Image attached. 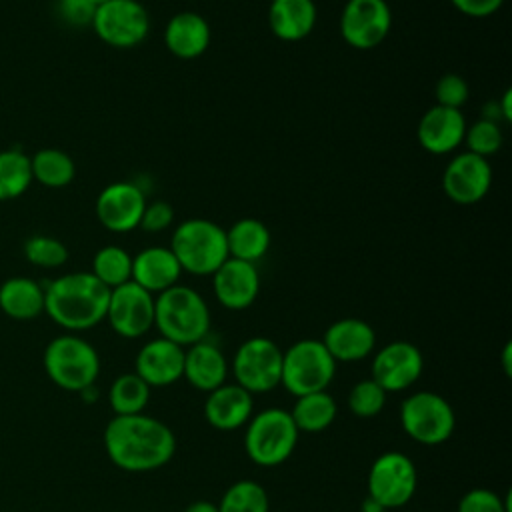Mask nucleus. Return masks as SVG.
I'll use <instances>...</instances> for the list:
<instances>
[{"label":"nucleus","mask_w":512,"mask_h":512,"mask_svg":"<svg viewBox=\"0 0 512 512\" xmlns=\"http://www.w3.org/2000/svg\"><path fill=\"white\" fill-rule=\"evenodd\" d=\"M288 412L298 432L318 434V432H324L336 420L338 406L328 390H320V392L296 396V402Z\"/></svg>","instance_id":"nucleus-28"},{"label":"nucleus","mask_w":512,"mask_h":512,"mask_svg":"<svg viewBox=\"0 0 512 512\" xmlns=\"http://www.w3.org/2000/svg\"><path fill=\"white\" fill-rule=\"evenodd\" d=\"M230 364L224 352L206 338L184 348L182 378L200 392H212L228 378Z\"/></svg>","instance_id":"nucleus-22"},{"label":"nucleus","mask_w":512,"mask_h":512,"mask_svg":"<svg viewBox=\"0 0 512 512\" xmlns=\"http://www.w3.org/2000/svg\"><path fill=\"white\" fill-rule=\"evenodd\" d=\"M212 292L218 304L228 310L250 308L260 292V272L256 264L228 256L212 274Z\"/></svg>","instance_id":"nucleus-17"},{"label":"nucleus","mask_w":512,"mask_h":512,"mask_svg":"<svg viewBox=\"0 0 512 512\" xmlns=\"http://www.w3.org/2000/svg\"><path fill=\"white\" fill-rule=\"evenodd\" d=\"M272 244V234L268 226L256 218H240L230 228H226L228 256L256 264L262 260Z\"/></svg>","instance_id":"nucleus-27"},{"label":"nucleus","mask_w":512,"mask_h":512,"mask_svg":"<svg viewBox=\"0 0 512 512\" xmlns=\"http://www.w3.org/2000/svg\"><path fill=\"white\" fill-rule=\"evenodd\" d=\"M434 98L438 106L444 108H454V110H462V106L468 102L470 98V86L468 82L454 72H446L436 80L434 86Z\"/></svg>","instance_id":"nucleus-37"},{"label":"nucleus","mask_w":512,"mask_h":512,"mask_svg":"<svg viewBox=\"0 0 512 512\" xmlns=\"http://www.w3.org/2000/svg\"><path fill=\"white\" fill-rule=\"evenodd\" d=\"M24 258L38 268H60L68 260V248L62 240L48 234H32L22 246Z\"/></svg>","instance_id":"nucleus-35"},{"label":"nucleus","mask_w":512,"mask_h":512,"mask_svg":"<svg viewBox=\"0 0 512 512\" xmlns=\"http://www.w3.org/2000/svg\"><path fill=\"white\" fill-rule=\"evenodd\" d=\"M96 36L112 48H134L148 38L150 14L138 0H106L92 18Z\"/></svg>","instance_id":"nucleus-10"},{"label":"nucleus","mask_w":512,"mask_h":512,"mask_svg":"<svg viewBox=\"0 0 512 512\" xmlns=\"http://www.w3.org/2000/svg\"><path fill=\"white\" fill-rule=\"evenodd\" d=\"M386 396L388 394L372 378H364L348 392V410L362 420L374 418L384 410Z\"/></svg>","instance_id":"nucleus-36"},{"label":"nucleus","mask_w":512,"mask_h":512,"mask_svg":"<svg viewBox=\"0 0 512 512\" xmlns=\"http://www.w3.org/2000/svg\"><path fill=\"white\" fill-rule=\"evenodd\" d=\"M456 512H510V504L494 490L472 488L458 500Z\"/></svg>","instance_id":"nucleus-38"},{"label":"nucleus","mask_w":512,"mask_h":512,"mask_svg":"<svg viewBox=\"0 0 512 512\" xmlns=\"http://www.w3.org/2000/svg\"><path fill=\"white\" fill-rule=\"evenodd\" d=\"M212 40L208 20L198 12H178L164 26V46L178 60H194L202 56Z\"/></svg>","instance_id":"nucleus-23"},{"label":"nucleus","mask_w":512,"mask_h":512,"mask_svg":"<svg viewBox=\"0 0 512 512\" xmlns=\"http://www.w3.org/2000/svg\"><path fill=\"white\" fill-rule=\"evenodd\" d=\"M450 4L468 18H488L502 8L504 0H450Z\"/></svg>","instance_id":"nucleus-41"},{"label":"nucleus","mask_w":512,"mask_h":512,"mask_svg":"<svg viewBox=\"0 0 512 512\" xmlns=\"http://www.w3.org/2000/svg\"><path fill=\"white\" fill-rule=\"evenodd\" d=\"M172 222H174L172 204L166 200H154V202H146L138 228H142L144 232H150V234H158V232L168 230L172 226Z\"/></svg>","instance_id":"nucleus-39"},{"label":"nucleus","mask_w":512,"mask_h":512,"mask_svg":"<svg viewBox=\"0 0 512 512\" xmlns=\"http://www.w3.org/2000/svg\"><path fill=\"white\" fill-rule=\"evenodd\" d=\"M492 186L490 160L468 150L454 154L442 172V190L454 204L472 206L486 198Z\"/></svg>","instance_id":"nucleus-14"},{"label":"nucleus","mask_w":512,"mask_h":512,"mask_svg":"<svg viewBox=\"0 0 512 512\" xmlns=\"http://www.w3.org/2000/svg\"><path fill=\"white\" fill-rule=\"evenodd\" d=\"M154 328L182 348L204 340L210 332V310L204 296L186 284L156 294Z\"/></svg>","instance_id":"nucleus-3"},{"label":"nucleus","mask_w":512,"mask_h":512,"mask_svg":"<svg viewBox=\"0 0 512 512\" xmlns=\"http://www.w3.org/2000/svg\"><path fill=\"white\" fill-rule=\"evenodd\" d=\"M184 348L162 336L148 340L134 358V372L150 388H166L182 378Z\"/></svg>","instance_id":"nucleus-19"},{"label":"nucleus","mask_w":512,"mask_h":512,"mask_svg":"<svg viewBox=\"0 0 512 512\" xmlns=\"http://www.w3.org/2000/svg\"><path fill=\"white\" fill-rule=\"evenodd\" d=\"M340 36L356 50L380 46L392 28V10L386 0H346L340 12Z\"/></svg>","instance_id":"nucleus-12"},{"label":"nucleus","mask_w":512,"mask_h":512,"mask_svg":"<svg viewBox=\"0 0 512 512\" xmlns=\"http://www.w3.org/2000/svg\"><path fill=\"white\" fill-rule=\"evenodd\" d=\"M400 426L414 442L438 446L452 436L456 416L444 396L430 390H418L402 400Z\"/></svg>","instance_id":"nucleus-8"},{"label":"nucleus","mask_w":512,"mask_h":512,"mask_svg":"<svg viewBox=\"0 0 512 512\" xmlns=\"http://www.w3.org/2000/svg\"><path fill=\"white\" fill-rule=\"evenodd\" d=\"M182 272L194 276H212L228 258L226 230L208 218L182 220L172 236L170 246Z\"/></svg>","instance_id":"nucleus-5"},{"label":"nucleus","mask_w":512,"mask_h":512,"mask_svg":"<svg viewBox=\"0 0 512 512\" xmlns=\"http://www.w3.org/2000/svg\"><path fill=\"white\" fill-rule=\"evenodd\" d=\"M56 12L68 26L84 28L92 24L96 6L88 0H56Z\"/></svg>","instance_id":"nucleus-40"},{"label":"nucleus","mask_w":512,"mask_h":512,"mask_svg":"<svg viewBox=\"0 0 512 512\" xmlns=\"http://www.w3.org/2000/svg\"><path fill=\"white\" fill-rule=\"evenodd\" d=\"M496 108H498V114L504 122L512 120V92H510V88L504 90L502 98L496 102Z\"/></svg>","instance_id":"nucleus-42"},{"label":"nucleus","mask_w":512,"mask_h":512,"mask_svg":"<svg viewBox=\"0 0 512 512\" xmlns=\"http://www.w3.org/2000/svg\"><path fill=\"white\" fill-rule=\"evenodd\" d=\"M104 320L122 338L134 340L144 336L154 328V294L132 280L112 288Z\"/></svg>","instance_id":"nucleus-13"},{"label":"nucleus","mask_w":512,"mask_h":512,"mask_svg":"<svg viewBox=\"0 0 512 512\" xmlns=\"http://www.w3.org/2000/svg\"><path fill=\"white\" fill-rule=\"evenodd\" d=\"M90 272L108 290L122 286L132 280V254L122 246L106 244L94 254Z\"/></svg>","instance_id":"nucleus-31"},{"label":"nucleus","mask_w":512,"mask_h":512,"mask_svg":"<svg viewBox=\"0 0 512 512\" xmlns=\"http://www.w3.org/2000/svg\"><path fill=\"white\" fill-rule=\"evenodd\" d=\"M298 436L300 432L288 410L266 408L252 414L246 422L244 450L254 464L274 468L292 456Z\"/></svg>","instance_id":"nucleus-6"},{"label":"nucleus","mask_w":512,"mask_h":512,"mask_svg":"<svg viewBox=\"0 0 512 512\" xmlns=\"http://www.w3.org/2000/svg\"><path fill=\"white\" fill-rule=\"evenodd\" d=\"M0 310L20 322L44 314V286L28 276H12L0 284Z\"/></svg>","instance_id":"nucleus-26"},{"label":"nucleus","mask_w":512,"mask_h":512,"mask_svg":"<svg viewBox=\"0 0 512 512\" xmlns=\"http://www.w3.org/2000/svg\"><path fill=\"white\" fill-rule=\"evenodd\" d=\"M334 362H358L376 348V332L362 318H340L332 322L320 338Z\"/></svg>","instance_id":"nucleus-20"},{"label":"nucleus","mask_w":512,"mask_h":512,"mask_svg":"<svg viewBox=\"0 0 512 512\" xmlns=\"http://www.w3.org/2000/svg\"><path fill=\"white\" fill-rule=\"evenodd\" d=\"M502 368L506 372V376L512 374V344L506 342L502 348Z\"/></svg>","instance_id":"nucleus-44"},{"label":"nucleus","mask_w":512,"mask_h":512,"mask_svg":"<svg viewBox=\"0 0 512 512\" xmlns=\"http://www.w3.org/2000/svg\"><path fill=\"white\" fill-rule=\"evenodd\" d=\"M180 276L182 268L168 246H148L132 256V282L154 296L180 284Z\"/></svg>","instance_id":"nucleus-24"},{"label":"nucleus","mask_w":512,"mask_h":512,"mask_svg":"<svg viewBox=\"0 0 512 512\" xmlns=\"http://www.w3.org/2000/svg\"><path fill=\"white\" fill-rule=\"evenodd\" d=\"M466 124L468 122L462 110L434 104L418 120V126H416L418 144L434 156L452 154L464 142Z\"/></svg>","instance_id":"nucleus-18"},{"label":"nucleus","mask_w":512,"mask_h":512,"mask_svg":"<svg viewBox=\"0 0 512 512\" xmlns=\"http://www.w3.org/2000/svg\"><path fill=\"white\" fill-rule=\"evenodd\" d=\"M362 512H386V510L374 498L366 496L364 502H362Z\"/></svg>","instance_id":"nucleus-45"},{"label":"nucleus","mask_w":512,"mask_h":512,"mask_svg":"<svg viewBox=\"0 0 512 512\" xmlns=\"http://www.w3.org/2000/svg\"><path fill=\"white\" fill-rule=\"evenodd\" d=\"M150 390L152 388L136 372L120 374L108 390V404H110L114 416H128V414L144 412V408L150 400Z\"/></svg>","instance_id":"nucleus-30"},{"label":"nucleus","mask_w":512,"mask_h":512,"mask_svg":"<svg viewBox=\"0 0 512 512\" xmlns=\"http://www.w3.org/2000/svg\"><path fill=\"white\" fill-rule=\"evenodd\" d=\"M104 450L124 472H152L166 466L176 452L174 432L144 412L112 416L104 428Z\"/></svg>","instance_id":"nucleus-1"},{"label":"nucleus","mask_w":512,"mask_h":512,"mask_svg":"<svg viewBox=\"0 0 512 512\" xmlns=\"http://www.w3.org/2000/svg\"><path fill=\"white\" fill-rule=\"evenodd\" d=\"M424 370V358L416 344L394 340L372 356V380L386 392H402L418 382Z\"/></svg>","instance_id":"nucleus-15"},{"label":"nucleus","mask_w":512,"mask_h":512,"mask_svg":"<svg viewBox=\"0 0 512 512\" xmlns=\"http://www.w3.org/2000/svg\"><path fill=\"white\" fill-rule=\"evenodd\" d=\"M110 290L92 272H68L44 286V314L66 332H84L106 318Z\"/></svg>","instance_id":"nucleus-2"},{"label":"nucleus","mask_w":512,"mask_h":512,"mask_svg":"<svg viewBox=\"0 0 512 512\" xmlns=\"http://www.w3.org/2000/svg\"><path fill=\"white\" fill-rule=\"evenodd\" d=\"M218 512H270V498L256 480H236L226 488Z\"/></svg>","instance_id":"nucleus-33"},{"label":"nucleus","mask_w":512,"mask_h":512,"mask_svg":"<svg viewBox=\"0 0 512 512\" xmlns=\"http://www.w3.org/2000/svg\"><path fill=\"white\" fill-rule=\"evenodd\" d=\"M368 496L384 510L402 508L412 500L418 486V472L410 456L390 450L380 454L368 470Z\"/></svg>","instance_id":"nucleus-11"},{"label":"nucleus","mask_w":512,"mask_h":512,"mask_svg":"<svg viewBox=\"0 0 512 512\" xmlns=\"http://www.w3.org/2000/svg\"><path fill=\"white\" fill-rule=\"evenodd\" d=\"M32 180L46 188H66L76 176L72 156L60 148H40L30 156Z\"/></svg>","instance_id":"nucleus-29"},{"label":"nucleus","mask_w":512,"mask_h":512,"mask_svg":"<svg viewBox=\"0 0 512 512\" xmlns=\"http://www.w3.org/2000/svg\"><path fill=\"white\" fill-rule=\"evenodd\" d=\"M46 376L66 392L92 388L100 376V356L96 348L74 332L52 338L42 354Z\"/></svg>","instance_id":"nucleus-4"},{"label":"nucleus","mask_w":512,"mask_h":512,"mask_svg":"<svg viewBox=\"0 0 512 512\" xmlns=\"http://www.w3.org/2000/svg\"><path fill=\"white\" fill-rule=\"evenodd\" d=\"M146 206L144 190L128 180L110 182L100 190L94 202L98 222L110 232H132L140 226Z\"/></svg>","instance_id":"nucleus-16"},{"label":"nucleus","mask_w":512,"mask_h":512,"mask_svg":"<svg viewBox=\"0 0 512 512\" xmlns=\"http://www.w3.org/2000/svg\"><path fill=\"white\" fill-rule=\"evenodd\" d=\"M184 512H218V506L208 500H196V502L188 504Z\"/></svg>","instance_id":"nucleus-43"},{"label":"nucleus","mask_w":512,"mask_h":512,"mask_svg":"<svg viewBox=\"0 0 512 512\" xmlns=\"http://www.w3.org/2000/svg\"><path fill=\"white\" fill-rule=\"evenodd\" d=\"M254 414V400L248 390L242 386L224 382L222 386L208 392L204 402V418L206 422L222 432H232L252 418Z\"/></svg>","instance_id":"nucleus-21"},{"label":"nucleus","mask_w":512,"mask_h":512,"mask_svg":"<svg viewBox=\"0 0 512 512\" xmlns=\"http://www.w3.org/2000/svg\"><path fill=\"white\" fill-rule=\"evenodd\" d=\"M504 136H502V128L496 120L490 118H478L472 124H466V132H464V146L468 152L482 156V158H490L494 156L500 148H502Z\"/></svg>","instance_id":"nucleus-34"},{"label":"nucleus","mask_w":512,"mask_h":512,"mask_svg":"<svg viewBox=\"0 0 512 512\" xmlns=\"http://www.w3.org/2000/svg\"><path fill=\"white\" fill-rule=\"evenodd\" d=\"M316 20L314 0H272L268 6V26L284 42H300L310 36Z\"/></svg>","instance_id":"nucleus-25"},{"label":"nucleus","mask_w":512,"mask_h":512,"mask_svg":"<svg viewBox=\"0 0 512 512\" xmlns=\"http://www.w3.org/2000/svg\"><path fill=\"white\" fill-rule=\"evenodd\" d=\"M88 2H90V4H94V6H100V4H104L106 0H88Z\"/></svg>","instance_id":"nucleus-46"},{"label":"nucleus","mask_w":512,"mask_h":512,"mask_svg":"<svg viewBox=\"0 0 512 512\" xmlns=\"http://www.w3.org/2000/svg\"><path fill=\"white\" fill-rule=\"evenodd\" d=\"M336 376V362L318 338H302L282 350L280 384L296 398L328 390Z\"/></svg>","instance_id":"nucleus-7"},{"label":"nucleus","mask_w":512,"mask_h":512,"mask_svg":"<svg viewBox=\"0 0 512 512\" xmlns=\"http://www.w3.org/2000/svg\"><path fill=\"white\" fill-rule=\"evenodd\" d=\"M32 184L30 156L22 150H0V202L22 196Z\"/></svg>","instance_id":"nucleus-32"},{"label":"nucleus","mask_w":512,"mask_h":512,"mask_svg":"<svg viewBox=\"0 0 512 512\" xmlns=\"http://www.w3.org/2000/svg\"><path fill=\"white\" fill-rule=\"evenodd\" d=\"M234 382L250 394H264L280 386L282 350L266 336L244 340L230 362Z\"/></svg>","instance_id":"nucleus-9"}]
</instances>
